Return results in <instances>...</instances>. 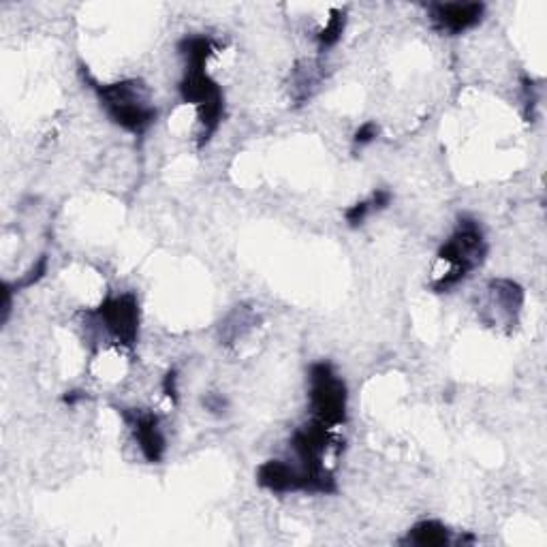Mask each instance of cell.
Here are the masks:
<instances>
[{
  "instance_id": "obj_1",
  "label": "cell",
  "mask_w": 547,
  "mask_h": 547,
  "mask_svg": "<svg viewBox=\"0 0 547 547\" xmlns=\"http://www.w3.org/2000/svg\"><path fill=\"white\" fill-rule=\"evenodd\" d=\"M184 58V77L180 82V97L186 105L197 109L199 120V148L206 146L218 131L225 116V97L218 82L208 73V60L216 54V43L210 37L193 35L178 43Z\"/></svg>"
},
{
  "instance_id": "obj_2",
  "label": "cell",
  "mask_w": 547,
  "mask_h": 547,
  "mask_svg": "<svg viewBox=\"0 0 547 547\" xmlns=\"http://www.w3.org/2000/svg\"><path fill=\"white\" fill-rule=\"evenodd\" d=\"M488 257V242L477 221L462 218L458 229L451 233L449 240L439 250V263L445 265L443 272H436L432 280V289L436 293H445L471 276L481 268Z\"/></svg>"
},
{
  "instance_id": "obj_3",
  "label": "cell",
  "mask_w": 547,
  "mask_h": 547,
  "mask_svg": "<svg viewBox=\"0 0 547 547\" xmlns=\"http://www.w3.org/2000/svg\"><path fill=\"white\" fill-rule=\"evenodd\" d=\"M84 80L97 92V99L107 118L131 135H144L156 122V107L150 101L148 88L139 80H120L99 84L90 75Z\"/></svg>"
},
{
  "instance_id": "obj_4",
  "label": "cell",
  "mask_w": 547,
  "mask_h": 547,
  "mask_svg": "<svg viewBox=\"0 0 547 547\" xmlns=\"http://www.w3.org/2000/svg\"><path fill=\"white\" fill-rule=\"evenodd\" d=\"M308 400L312 419L336 430L347 421V383L330 362H317L308 370Z\"/></svg>"
},
{
  "instance_id": "obj_5",
  "label": "cell",
  "mask_w": 547,
  "mask_h": 547,
  "mask_svg": "<svg viewBox=\"0 0 547 547\" xmlns=\"http://www.w3.org/2000/svg\"><path fill=\"white\" fill-rule=\"evenodd\" d=\"M97 323L120 347H135L139 336V302L135 293H120L107 298L95 310Z\"/></svg>"
},
{
  "instance_id": "obj_6",
  "label": "cell",
  "mask_w": 547,
  "mask_h": 547,
  "mask_svg": "<svg viewBox=\"0 0 547 547\" xmlns=\"http://www.w3.org/2000/svg\"><path fill=\"white\" fill-rule=\"evenodd\" d=\"M122 419L127 421V426L133 434L139 451H142V456L150 464H159L167 449L159 415L144 409H122Z\"/></svg>"
},
{
  "instance_id": "obj_7",
  "label": "cell",
  "mask_w": 547,
  "mask_h": 547,
  "mask_svg": "<svg viewBox=\"0 0 547 547\" xmlns=\"http://www.w3.org/2000/svg\"><path fill=\"white\" fill-rule=\"evenodd\" d=\"M430 22L436 33L458 37L475 28L486 13L483 3H432L428 5Z\"/></svg>"
},
{
  "instance_id": "obj_8",
  "label": "cell",
  "mask_w": 547,
  "mask_h": 547,
  "mask_svg": "<svg viewBox=\"0 0 547 547\" xmlns=\"http://www.w3.org/2000/svg\"><path fill=\"white\" fill-rule=\"evenodd\" d=\"M259 486L274 494L302 492V477L298 466L285 460H268L257 468Z\"/></svg>"
},
{
  "instance_id": "obj_9",
  "label": "cell",
  "mask_w": 547,
  "mask_h": 547,
  "mask_svg": "<svg viewBox=\"0 0 547 547\" xmlns=\"http://www.w3.org/2000/svg\"><path fill=\"white\" fill-rule=\"evenodd\" d=\"M404 543L419 547H443L451 543V530L436 520H424L409 530Z\"/></svg>"
},
{
  "instance_id": "obj_10",
  "label": "cell",
  "mask_w": 547,
  "mask_h": 547,
  "mask_svg": "<svg viewBox=\"0 0 547 547\" xmlns=\"http://www.w3.org/2000/svg\"><path fill=\"white\" fill-rule=\"evenodd\" d=\"M345 24H347L345 13H342L340 9H334L330 18H327L325 26L317 33V45L321 52L332 50L334 45H338V41L342 39V33H345Z\"/></svg>"
},
{
  "instance_id": "obj_11",
  "label": "cell",
  "mask_w": 547,
  "mask_h": 547,
  "mask_svg": "<svg viewBox=\"0 0 547 547\" xmlns=\"http://www.w3.org/2000/svg\"><path fill=\"white\" fill-rule=\"evenodd\" d=\"M370 214H374V210H372V203H370V197H368L364 201L353 203V206H349L345 210V221L349 223V227L355 229V227H362Z\"/></svg>"
},
{
  "instance_id": "obj_12",
  "label": "cell",
  "mask_w": 547,
  "mask_h": 547,
  "mask_svg": "<svg viewBox=\"0 0 547 547\" xmlns=\"http://www.w3.org/2000/svg\"><path fill=\"white\" fill-rule=\"evenodd\" d=\"M45 272H48V255H43V257L33 265V268H30V272L22 276L20 283H15V285H13V289H15V291H20V289H28V287L37 285L39 280L45 276Z\"/></svg>"
},
{
  "instance_id": "obj_13",
  "label": "cell",
  "mask_w": 547,
  "mask_h": 547,
  "mask_svg": "<svg viewBox=\"0 0 547 547\" xmlns=\"http://www.w3.org/2000/svg\"><path fill=\"white\" fill-rule=\"evenodd\" d=\"M377 137H379V124H377V122H372V120H368V122H364L362 127H359V129L355 131V135H353V148H355V150H357V148L362 150V148L370 146Z\"/></svg>"
},
{
  "instance_id": "obj_14",
  "label": "cell",
  "mask_w": 547,
  "mask_h": 547,
  "mask_svg": "<svg viewBox=\"0 0 547 547\" xmlns=\"http://www.w3.org/2000/svg\"><path fill=\"white\" fill-rule=\"evenodd\" d=\"M163 394H165V398L171 404L178 402V372L176 370H169L165 374V379H163Z\"/></svg>"
},
{
  "instance_id": "obj_15",
  "label": "cell",
  "mask_w": 547,
  "mask_h": 547,
  "mask_svg": "<svg viewBox=\"0 0 547 547\" xmlns=\"http://www.w3.org/2000/svg\"><path fill=\"white\" fill-rule=\"evenodd\" d=\"M203 404H206V409L212 411V413H221L225 409V406H227V402H225L223 396H208L206 400H203Z\"/></svg>"
}]
</instances>
